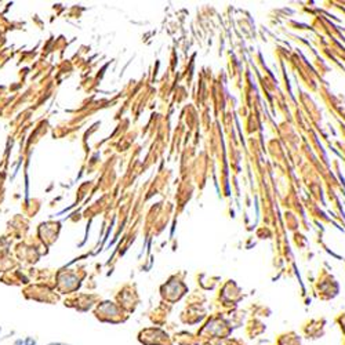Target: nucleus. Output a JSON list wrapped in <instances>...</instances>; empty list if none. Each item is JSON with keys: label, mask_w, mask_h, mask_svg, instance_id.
I'll list each match as a JSON object with an SVG mask.
<instances>
[{"label": "nucleus", "mask_w": 345, "mask_h": 345, "mask_svg": "<svg viewBox=\"0 0 345 345\" xmlns=\"http://www.w3.org/2000/svg\"><path fill=\"white\" fill-rule=\"evenodd\" d=\"M13 345H39V343L38 340L33 337H24V339L15 340Z\"/></svg>", "instance_id": "nucleus-1"}, {"label": "nucleus", "mask_w": 345, "mask_h": 345, "mask_svg": "<svg viewBox=\"0 0 345 345\" xmlns=\"http://www.w3.org/2000/svg\"><path fill=\"white\" fill-rule=\"evenodd\" d=\"M47 345H70V344H66V343H50V344Z\"/></svg>", "instance_id": "nucleus-2"}, {"label": "nucleus", "mask_w": 345, "mask_h": 345, "mask_svg": "<svg viewBox=\"0 0 345 345\" xmlns=\"http://www.w3.org/2000/svg\"><path fill=\"white\" fill-rule=\"evenodd\" d=\"M0 332H1V327H0Z\"/></svg>", "instance_id": "nucleus-3"}]
</instances>
